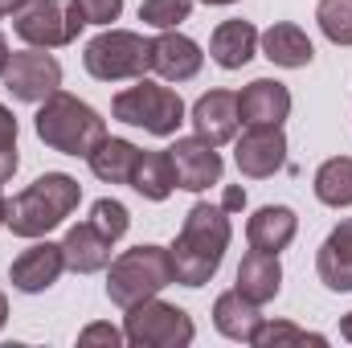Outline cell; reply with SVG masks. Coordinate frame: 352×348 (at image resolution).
<instances>
[{
  "mask_svg": "<svg viewBox=\"0 0 352 348\" xmlns=\"http://www.w3.org/2000/svg\"><path fill=\"white\" fill-rule=\"evenodd\" d=\"M258 45H263L266 62H274V66H283V70H303V66H311V58H316L311 37H307L299 25H291V21H278V25H270L266 33H258Z\"/></svg>",
  "mask_w": 352,
  "mask_h": 348,
  "instance_id": "ac0fdd59",
  "label": "cell"
},
{
  "mask_svg": "<svg viewBox=\"0 0 352 348\" xmlns=\"http://www.w3.org/2000/svg\"><path fill=\"white\" fill-rule=\"evenodd\" d=\"M316 197L332 209L352 205V156H332L316 168Z\"/></svg>",
  "mask_w": 352,
  "mask_h": 348,
  "instance_id": "d4e9b609",
  "label": "cell"
},
{
  "mask_svg": "<svg viewBox=\"0 0 352 348\" xmlns=\"http://www.w3.org/2000/svg\"><path fill=\"white\" fill-rule=\"evenodd\" d=\"M316 21L332 45H352V0H320Z\"/></svg>",
  "mask_w": 352,
  "mask_h": 348,
  "instance_id": "4316f807",
  "label": "cell"
},
{
  "mask_svg": "<svg viewBox=\"0 0 352 348\" xmlns=\"http://www.w3.org/2000/svg\"><path fill=\"white\" fill-rule=\"evenodd\" d=\"M4 320H8V299H4V291H0V328H4Z\"/></svg>",
  "mask_w": 352,
  "mask_h": 348,
  "instance_id": "8d00e7d4",
  "label": "cell"
},
{
  "mask_svg": "<svg viewBox=\"0 0 352 348\" xmlns=\"http://www.w3.org/2000/svg\"><path fill=\"white\" fill-rule=\"evenodd\" d=\"M176 168V188H188V193H205L213 184H221V152L213 144H205L201 135H184L168 148Z\"/></svg>",
  "mask_w": 352,
  "mask_h": 348,
  "instance_id": "8fae6325",
  "label": "cell"
},
{
  "mask_svg": "<svg viewBox=\"0 0 352 348\" xmlns=\"http://www.w3.org/2000/svg\"><path fill=\"white\" fill-rule=\"evenodd\" d=\"M87 17L78 8V0H29L16 17H12V29L25 45L33 50H58V45H70L78 33H82Z\"/></svg>",
  "mask_w": 352,
  "mask_h": 348,
  "instance_id": "ba28073f",
  "label": "cell"
},
{
  "mask_svg": "<svg viewBox=\"0 0 352 348\" xmlns=\"http://www.w3.org/2000/svg\"><path fill=\"white\" fill-rule=\"evenodd\" d=\"M25 4H29V0H0V17H8V12L16 17V12H21Z\"/></svg>",
  "mask_w": 352,
  "mask_h": 348,
  "instance_id": "e575fe53",
  "label": "cell"
},
{
  "mask_svg": "<svg viewBox=\"0 0 352 348\" xmlns=\"http://www.w3.org/2000/svg\"><path fill=\"white\" fill-rule=\"evenodd\" d=\"M316 270H320V283L328 291H352V217H344L320 246L316 254Z\"/></svg>",
  "mask_w": 352,
  "mask_h": 348,
  "instance_id": "e0dca14e",
  "label": "cell"
},
{
  "mask_svg": "<svg viewBox=\"0 0 352 348\" xmlns=\"http://www.w3.org/2000/svg\"><path fill=\"white\" fill-rule=\"evenodd\" d=\"M340 336H344V340L352 345V312L344 316V320H340Z\"/></svg>",
  "mask_w": 352,
  "mask_h": 348,
  "instance_id": "d590c367",
  "label": "cell"
},
{
  "mask_svg": "<svg viewBox=\"0 0 352 348\" xmlns=\"http://www.w3.org/2000/svg\"><path fill=\"white\" fill-rule=\"evenodd\" d=\"M4 87L21 102H45L54 90H62V62L54 54L29 45L25 54H12V62L4 70Z\"/></svg>",
  "mask_w": 352,
  "mask_h": 348,
  "instance_id": "9c48e42d",
  "label": "cell"
},
{
  "mask_svg": "<svg viewBox=\"0 0 352 348\" xmlns=\"http://www.w3.org/2000/svg\"><path fill=\"white\" fill-rule=\"evenodd\" d=\"M295 234H299V217L287 205H263L246 221V242H250V250H263V254L287 250L295 242Z\"/></svg>",
  "mask_w": 352,
  "mask_h": 348,
  "instance_id": "9a60e30c",
  "label": "cell"
},
{
  "mask_svg": "<svg viewBox=\"0 0 352 348\" xmlns=\"http://www.w3.org/2000/svg\"><path fill=\"white\" fill-rule=\"evenodd\" d=\"M258 54V29L250 21H221L209 37V58L221 70H242Z\"/></svg>",
  "mask_w": 352,
  "mask_h": 348,
  "instance_id": "ffe728a7",
  "label": "cell"
},
{
  "mask_svg": "<svg viewBox=\"0 0 352 348\" xmlns=\"http://www.w3.org/2000/svg\"><path fill=\"white\" fill-rule=\"evenodd\" d=\"M148 62H152V70H156L164 83H188V78L201 74L205 54H201V45H197L192 37H184V33H176V29H164V33L148 45Z\"/></svg>",
  "mask_w": 352,
  "mask_h": 348,
  "instance_id": "4fadbf2b",
  "label": "cell"
},
{
  "mask_svg": "<svg viewBox=\"0 0 352 348\" xmlns=\"http://www.w3.org/2000/svg\"><path fill=\"white\" fill-rule=\"evenodd\" d=\"M197 328H192V316L176 303H164L160 295L127 307V320H123V340L135 348H184L192 345Z\"/></svg>",
  "mask_w": 352,
  "mask_h": 348,
  "instance_id": "8992f818",
  "label": "cell"
},
{
  "mask_svg": "<svg viewBox=\"0 0 352 348\" xmlns=\"http://www.w3.org/2000/svg\"><path fill=\"white\" fill-rule=\"evenodd\" d=\"M111 115L119 123L144 127L148 135H176V127L184 123V102L173 87L152 83V78H135V87L119 90L111 98Z\"/></svg>",
  "mask_w": 352,
  "mask_h": 348,
  "instance_id": "5b68a950",
  "label": "cell"
},
{
  "mask_svg": "<svg viewBox=\"0 0 352 348\" xmlns=\"http://www.w3.org/2000/svg\"><path fill=\"white\" fill-rule=\"evenodd\" d=\"M33 127H37V140L62 156H90L107 140V119L90 102L66 94V90H54L41 102Z\"/></svg>",
  "mask_w": 352,
  "mask_h": 348,
  "instance_id": "3957f363",
  "label": "cell"
},
{
  "mask_svg": "<svg viewBox=\"0 0 352 348\" xmlns=\"http://www.w3.org/2000/svg\"><path fill=\"white\" fill-rule=\"evenodd\" d=\"M242 205H246V188H242V184H230L226 197H221V209H226V213H238Z\"/></svg>",
  "mask_w": 352,
  "mask_h": 348,
  "instance_id": "d6a6232c",
  "label": "cell"
},
{
  "mask_svg": "<svg viewBox=\"0 0 352 348\" xmlns=\"http://www.w3.org/2000/svg\"><path fill=\"white\" fill-rule=\"evenodd\" d=\"M78 345H107V348H119V345H123V332H119V328H111V324H90V328H82Z\"/></svg>",
  "mask_w": 352,
  "mask_h": 348,
  "instance_id": "1f68e13d",
  "label": "cell"
},
{
  "mask_svg": "<svg viewBox=\"0 0 352 348\" xmlns=\"http://www.w3.org/2000/svg\"><path fill=\"white\" fill-rule=\"evenodd\" d=\"M111 238H102L90 221H78L66 230L62 238V254H66V266L74 274H94V270H107L111 266Z\"/></svg>",
  "mask_w": 352,
  "mask_h": 348,
  "instance_id": "d6986e66",
  "label": "cell"
},
{
  "mask_svg": "<svg viewBox=\"0 0 352 348\" xmlns=\"http://www.w3.org/2000/svg\"><path fill=\"white\" fill-rule=\"evenodd\" d=\"M188 12H192V0H144L140 4V21L152 25V29H160V33L184 25Z\"/></svg>",
  "mask_w": 352,
  "mask_h": 348,
  "instance_id": "f1b7e54d",
  "label": "cell"
},
{
  "mask_svg": "<svg viewBox=\"0 0 352 348\" xmlns=\"http://www.w3.org/2000/svg\"><path fill=\"white\" fill-rule=\"evenodd\" d=\"M250 345L254 348H283V345H328L320 332H303V328H295V324H287V320H263L258 328H254V336H250Z\"/></svg>",
  "mask_w": 352,
  "mask_h": 348,
  "instance_id": "484cf974",
  "label": "cell"
},
{
  "mask_svg": "<svg viewBox=\"0 0 352 348\" xmlns=\"http://www.w3.org/2000/svg\"><path fill=\"white\" fill-rule=\"evenodd\" d=\"M78 8H82L87 25L111 29V21H119V12H123V0H78Z\"/></svg>",
  "mask_w": 352,
  "mask_h": 348,
  "instance_id": "4dcf8cb0",
  "label": "cell"
},
{
  "mask_svg": "<svg viewBox=\"0 0 352 348\" xmlns=\"http://www.w3.org/2000/svg\"><path fill=\"white\" fill-rule=\"evenodd\" d=\"M16 115L0 102V184H8L16 173Z\"/></svg>",
  "mask_w": 352,
  "mask_h": 348,
  "instance_id": "f546056e",
  "label": "cell"
},
{
  "mask_svg": "<svg viewBox=\"0 0 352 348\" xmlns=\"http://www.w3.org/2000/svg\"><path fill=\"white\" fill-rule=\"evenodd\" d=\"M8 62H12V54H8V37L0 33V78H4V70H8Z\"/></svg>",
  "mask_w": 352,
  "mask_h": 348,
  "instance_id": "836d02e7",
  "label": "cell"
},
{
  "mask_svg": "<svg viewBox=\"0 0 352 348\" xmlns=\"http://www.w3.org/2000/svg\"><path fill=\"white\" fill-rule=\"evenodd\" d=\"M238 111H242V123H274L283 127V119L291 115V90L274 78H254L250 87L238 94Z\"/></svg>",
  "mask_w": 352,
  "mask_h": 348,
  "instance_id": "2e32d148",
  "label": "cell"
},
{
  "mask_svg": "<svg viewBox=\"0 0 352 348\" xmlns=\"http://www.w3.org/2000/svg\"><path fill=\"white\" fill-rule=\"evenodd\" d=\"M234 164L250 180H266L287 164V135L274 123H250L234 144Z\"/></svg>",
  "mask_w": 352,
  "mask_h": 348,
  "instance_id": "30bf717a",
  "label": "cell"
},
{
  "mask_svg": "<svg viewBox=\"0 0 352 348\" xmlns=\"http://www.w3.org/2000/svg\"><path fill=\"white\" fill-rule=\"evenodd\" d=\"M82 201V184L66 173H45L37 176L25 193H16L8 201V230L16 238H45L50 230H58Z\"/></svg>",
  "mask_w": 352,
  "mask_h": 348,
  "instance_id": "7a4b0ae2",
  "label": "cell"
},
{
  "mask_svg": "<svg viewBox=\"0 0 352 348\" xmlns=\"http://www.w3.org/2000/svg\"><path fill=\"white\" fill-rule=\"evenodd\" d=\"M173 254L168 246H131L119 259L111 262L107 270V299L115 307H135L152 295H160L164 287H173Z\"/></svg>",
  "mask_w": 352,
  "mask_h": 348,
  "instance_id": "277c9868",
  "label": "cell"
},
{
  "mask_svg": "<svg viewBox=\"0 0 352 348\" xmlns=\"http://www.w3.org/2000/svg\"><path fill=\"white\" fill-rule=\"evenodd\" d=\"M131 188L148 201H168L176 188V168L168 148L164 152H140L135 160V173H131Z\"/></svg>",
  "mask_w": 352,
  "mask_h": 348,
  "instance_id": "cb8c5ba5",
  "label": "cell"
},
{
  "mask_svg": "<svg viewBox=\"0 0 352 348\" xmlns=\"http://www.w3.org/2000/svg\"><path fill=\"white\" fill-rule=\"evenodd\" d=\"M148 45L140 33L131 29H102L82 54V66H87L90 78L98 83H123V78H144L152 70L148 62Z\"/></svg>",
  "mask_w": 352,
  "mask_h": 348,
  "instance_id": "52a82bcc",
  "label": "cell"
},
{
  "mask_svg": "<svg viewBox=\"0 0 352 348\" xmlns=\"http://www.w3.org/2000/svg\"><path fill=\"white\" fill-rule=\"evenodd\" d=\"M66 270V254H62V242H33L29 250H21L12 266H8V279L16 291L25 295H37V291H50Z\"/></svg>",
  "mask_w": 352,
  "mask_h": 348,
  "instance_id": "7c38bea8",
  "label": "cell"
},
{
  "mask_svg": "<svg viewBox=\"0 0 352 348\" xmlns=\"http://www.w3.org/2000/svg\"><path fill=\"white\" fill-rule=\"evenodd\" d=\"M258 324H263L258 303H250L238 287L226 291V295H217V303H213V328H217L226 340H242V345H250V336H254Z\"/></svg>",
  "mask_w": 352,
  "mask_h": 348,
  "instance_id": "7402d4cb",
  "label": "cell"
},
{
  "mask_svg": "<svg viewBox=\"0 0 352 348\" xmlns=\"http://www.w3.org/2000/svg\"><path fill=\"white\" fill-rule=\"evenodd\" d=\"M201 4H234V0H201Z\"/></svg>",
  "mask_w": 352,
  "mask_h": 348,
  "instance_id": "f35d334b",
  "label": "cell"
},
{
  "mask_svg": "<svg viewBox=\"0 0 352 348\" xmlns=\"http://www.w3.org/2000/svg\"><path fill=\"white\" fill-rule=\"evenodd\" d=\"M230 213L221 205H209V201H197L188 213H184V226L176 234V242L168 246L173 254V274L180 287H205L217 266L230 250Z\"/></svg>",
  "mask_w": 352,
  "mask_h": 348,
  "instance_id": "6da1fadb",
  "label": "cell"
},
{
  "mask_svg": "<svg viewBox=\"0 0 352 348\" xmlns=\"http://www.w3.org/2000/svg\"><path fill=\"white\" fill-rule=\"evenodd\" d=\"M4 221H8V201L0 197V226H4Z\"/></svg>",
  "mask_w": 352,
  "mask_h": 348,
  "instance_id": "74e56055",
  "label": "cell"
},
{
  "mask_svg": "<svg viewBox=\"0 0 352 348\" xmlns=\"http://www.w3.org/2000/svg\"><path fill=\"white\" fill-rule=\"evenodd\" d=\"M192 127L205 144L221 148L238 135V123H242V111H238V94L234 90H209L192 102Z\"/></svg>",
  "mask_w": 352,
  "mask_h": 348,
  "instance_id": "5bb4252c",
  "label": "cell"
},
{
  "mask_svg": "<svg viewBox=\"0 0 352 348\" xmlns=\"http://www.w3.org/2000/svg\"><path fill=\"white\" fill-rule=\"evenodd\" d=\"M238 291L250 299V303H270L278 291H283V266L278 254H263V250H250L242 266H238Z\"/></svg>",
  "mask_w": 352,
  "mask_h": 348,
  "instance_id": "44dd1931",
  "label": "cell"
},
{
  "mask_svg": "<svg viewBox=\"0 0 352 348\" xmlns=\"http://www.w3.org/2000/svg\"><path fill=\"white\" fill-rule=\"evenodd\" d=\"M135 160H140V148L131 140H111V135L87 156L90 173L98 176L102 184H131Z\"/></svg>",
  "mask_w": 352,
  "mask_h": 348,
  "instance_id": "603a6c76",
  "label": "cell"
},
{
  "mask_svg": "<svg viewBox=\"0 0 352 348\" xmlns=\"http://www.w3.org/2000/svg\"><path fill=\"white\" fill-rule=\"evenodd\" d=\"M90 226H94L102 238L119 242V238L127 234V226H131V213H127V205H123V201L102 197V201H94V209H90Z\"/></svg>",
  "mask_w": 352,
  "mask_h": 348,
  "instance_id": "83f0119b",
  "label": "cell"
}]
</instances>
